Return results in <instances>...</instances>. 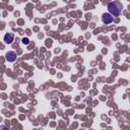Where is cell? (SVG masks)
I'll list each match as a JSON object with an SVG mask.
<instances>
[{
	"mask_svg": "<svg viewBox=\"0 0 130 130\" xmlns=\"http://www.w3.org/2000/svg\"><path fill=\"white\" fill-rule=\"evenodd\" d=\"M123 5L119 1H112L108 4V10L113 16H119L122 12Z\"/></svg>",
	"mask_w": 130,
	"mask_h": 130,
	"instance_id": "obj_1",
	"label": "cell"
},
{
	"mask_svg": "<svg viewBox=\"0 0 130 130\" xmlns=\"http://www.w3.org/2000/svg\"><path fill=\"white\" fill-rule=\"evenodd\" d=\"M16 53L15 52H13V51H9V52H7L6 53V55H5V59L8 61V62H14L15 60H16Z\"/></svg>",
	"mask_w": 130,
	"mask_h": 130,
	"instance_id": "obj_2",
	"label": "cell"
},
{
	"mask_svg": "<svg viewBox=\"0 0 130 130\" xmlns=\"http://www.w3.org/2000/svg\"><path fill=\"white\" fill-rule=\"evenodd\" d=\"M113 19H114V17H113V15H112L111 13H105V14H103V16H102V20H103V22L106 23V24L111 23V22L113 21Z\"/></svg>",
	"mask_w": 130,
	"mask_h": 130,
	"instance_id": "obj_3",
	"label": "cell"
},
{
	"mask_svg": "<svg viewBox=\"0 0 130 130\" xmlns=\"http://www.w3.org/2000/svg\"><path fill=\"white\" fill-rule=\"evenodd\" d=\"M13 39H14V35L12 32H8V34H6L4 36V42L6 44H11L12 41H13Z\"/></svg>",
	"mask_w": 130,
	"mask_h": 130,
	"instance_id": "obj_4",
	"label": "cell"
},
{
	"mask_svg": "<svg viewBox=\"0 0 130 130\" xmlns=\"http://www.w3.org/2000/svg\"><path fill=\"white\" fill-rule=\"evenodd\" d=\"M22 44H24V45H27L28 43H29V41H28V39L27 38H24V39H22Z\"/></svg>",
	"mask_w": 130,
	"mask_h": 130,
	"instance_id": "obj_5",
	"label": "cell"
}]
</instances>
